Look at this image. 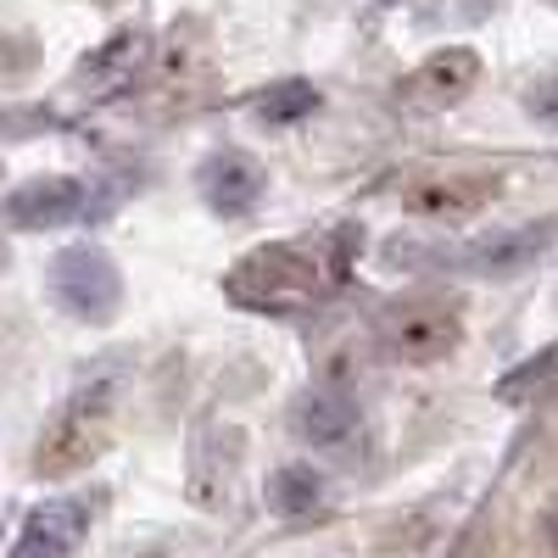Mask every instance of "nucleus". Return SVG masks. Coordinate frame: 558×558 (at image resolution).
Wrapping results in <instances>:
<instances>
[{
    "label": "nucleus",
    "mask_w": 558,
    "mask_h": 558,
    "mask_svg": "<svg viewBox=\"0 0 558 558\" xmlns=\"http://www.w3.org/2000/svg\"><path fill=\"white\" fill-rule=\"evenodd\" d=\"M229 296L252 313H302L318 302V291L330 286L324 279V263L313 246H296V241H274V246H257L252 257H241L229 268Z\"/></svg>",
    "instance_id": "1"
},
{
    "label": "nucleus",
    "mask_w": 558,
    "mask_h": 558,
    "mask_svg": "<svg viewBox=\"0 0 558 558\" xmlns=\"http://www.w3.org/2000/svg\"><path fill=\"white\" fill-rule=\"evenodd\" d=\"M112 413H118V375H89L62 402V413L45 425V436L34 447V475L57 481V475H73L78 463H89L112 430Z\"/></svg>",
    "instance_id": "2"
},
{
    "label": "nucleus",
    "mask_w": 558,
    "mask_h": 558,
    "mask_svg": "<svg viewBox=\"0 0 558 558\" xmlns=\"http://www.w3.org/2000/svg\"><path fill=\"white\" fill-rule=\"evenodd\" d=\"M458 341H463V313L447 296H408L380 313V347L397 363H413V368L441 363L458 352Z\"/></svg>",
    "instance_id": "3"
},
{
    "label": "nucleus",
    "mask_w": 558,
    "mask_h": 558,
    "mask_svg": "<svg viewBox=\"0 0 558 558\" xmlns=\"http://www.w3.org/2000/svg\"><path fill=\"white\" fill-rule=\"evenodd\" d=\"M51 296H57L73 318L101 324V318H112L118 302H123V274H118V263H112L101 246H68V252H57V263H51Z\"/></svg>",
    "instance_id": "4"
},
{
    "label": "nucleus",
    "mask_w": 558,
    "mask_h": 558,
    "mask_svg": "<svg viewBox=\"0 0 558 558\" xmlns=\"http://www.w3.org/2000/svg\"><path fill=\"white\" fill-rule=\"evenodd\" d=\"M84 207H89V191L78 179L45 173V179L17 184V191L0 202V218H7L12 229H62V223L84 218Z\"/></svg>",
    "instance_id": "5"
},
{
    "label": "nucleus",
    "mask_w": 558,
    "mask_h": 558,
    "mask_svg": "<svg viewBox=\"0 0 558 558\" xmlns=\"http://www.w3.org/2000/svg\"><path fill=\"white\" fill-rule=\"evenodd\" d=\"M196 191H202V202H207L218 218H246V213H257L268 179H263V168H257L246 151H213V157L196 168Z\"/></svg>",
    "instance_id": "6"
},
{
    "label": "nucleus",
    "mask_w": 558,
    "mask_h": 558,
    "mask_svg": "<svg viewBox=\"0 0 558 558\" xmlns=\"http://www.w3.org/2000/svg\"><path fill=\"white\" fill-rule=\"evenodd\" d=\"M146 62H151L146 28H118L107 45H96V51L78 62V89H84V96H96V101L123 96V89L146 73Z\"/></svg>",
    "instance_id": "7"
},
{
    "label": "nucleus",
    "mask_w": 558,
    "mask_h": 558,
    "mask_svg": "<svg viewBox=\"0 0 558 558\" xmlns=\"http://www.w3.org/2000/svg\"><path fill=\"white\" fill-rule=\"evenodd\" d=\"M84 525H89V508L78 497L39 502L12 542V558H73V547L84 542Z\"/></svg>",
    "instance_id": "8"
},
{
    "label": "nucleus",
    "mask_w": 558,
    "mask_h": 558,
    "mask_svg": "<svg viewBox=\"0 0 558 558\" xmlns=\"http://www.w3.org/2000/svg\"><path fill=\"white\" fill-rule=\"evenodd\" d=\"M475 78H481V57L470 51V45H447V51L418 62L402 89L418 107H452V101H463L475 89Z\"/></svg>",
    "instance_id": "9"
},
{
    "label": "nucleus",
    "mask_w": 558,
    "mask_h": 558,
    "mask_svg": "<svg viewBox=\"0 0 558 558\" xmlns=\"http://www.w3.org/2000/svg\"><path fill=\"white\" fill-rule=\"evenodd\" d=\"M291 430H296V441H307V447H341V441H352V430H357V402H352L347 391H336V386H318V391H307V397L296 402Z\"/></svg>",
    "instance_id": "10"
},
{
    "label": "nucleus",
    "mask_w": 558,
    "mask_h": 558,
    "mask_svg": "<svg viewBox=\"0 0 558 558\" xmlns=\"http://www.w3.org/2000/svg\"><path fill=\"white\" fill-rule=\"evenodd\" d=\"M542 246H547V229H508V235L481 241L463 263L481 268V274H492V279H502V274H520L525 263H536V257H542Z\"/></svg>",
    "instance_id": "11"
},
{
    "label": "nucleus",
    "mask_w": 558,
    "mask_h": 558,
    "mask_svg": "<svg viewBox=\"0 0 558 558\" xmlns=\"http://www.w3.org/2000/svg\"><path fill=\"white\" fill-rule=\"evenodd\" d=\"M486 196H492L486 179H436V184H413L408 207L430 213V218H463V213H475Z\"/></svg>",
    "instance_id": "12"
},
{
    "label": "nucleus",
    "mask_w": 558,
    "mask_h": 558,
    "mask_svg": "<svg viewBox=\"0 0 558 558\" xmlns=\"http://www.w3.org/2000/svg\"><path fill=\"white\" fill-rule=\"evenodd\" d=\"M268 497H274L279 514H313L318 497H324V481L307 470V463H286V470H274Z\"/></svg>",
    "instance_id": "13"
},
{
    "label": "nucleus",
    "mask_w": 558,
    "mask_h": 558,
    "mask_svg": "<svg viewBox=\"0 0 558 558\" xmlns=\"http://www.w3.org/2000/svg\"><path fill=\"white\" fill-rule=\"evenodd\" d=\"M313 107H318V89H313L307 78H286V84L263 89L257 118H263V123H296V118H307Z\"/></svg>",
    "instance_id": "14"
},
{
    "label": "nucleus",
    "mask_w": 558,
    "mask_h": 558,
    "mask_svg": "<svg viewBox=\"0 0 558 558\" xmlns=\"http://www.w3.org/2000/svg\"><path fill=\"white\" fill-rule=\"evenodd\" d=\"M525 112H531L542 129H558V68H547L542 78H531V89H525Z\"/></svg>",
    "instance_id": "15"
},
{
    "label": "nucleus",
    "mask_w": 558,
    "mask_h": 558,
    "mask_svg": "<svg viewBox=\"0 0 558 558\" xmlns=\"http://www.w3.org/2000/svg\"><path fill=\"white\" fill-rule=\"evenodd\" d=\"M0 274H7V246H0Z\"/></svg>",
    "instance_id": "16"
},
{
    "label": "nucleus",
    "mask_w": 558,
    "mask_h": 558,
    "mask_svg": "<svg viewBox=\"0 0 558 558\" xmlns=\"http://www.w3.org/2000/svg\"><path fill=\"white\" fill-rule=\"evenodd\" d=\"M553 547H558V520H553Z\"/></svg>",
    "instance_id": "17"
},
{
    "label": "nucleus",
    "mask_w": 558,
    "mask_h": 558,
    "mask_svg": "<svg viewBox=\"0 0 558 558\" xmlns=\"http://www.w3.org/2000/svg\"><path fill=\"white\" fill-rule=\"evenodd\" d=\"M553 7H558V0H553Z\"/></svg>",
    "instance_id": "18"
}]
</instances>
